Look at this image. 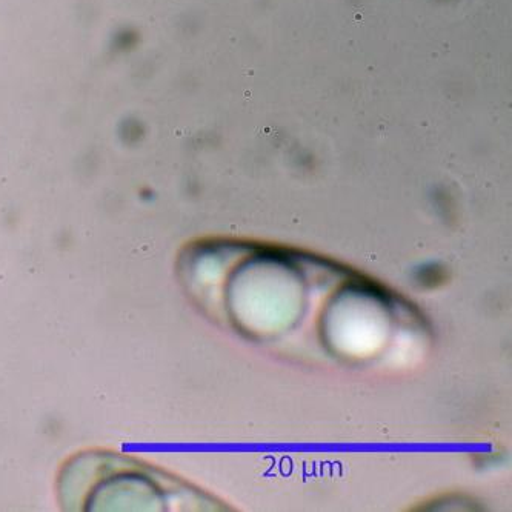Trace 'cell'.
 Segmentation results:
<instances>
[{
    "instance_id": "6da1fadb",
    "label": "cell",
    "mask_w": 512,
    "mask_h": 512,
    "mask_svg": "<svg viewBox=\"0 0 512 512\" xmlns=\"http://www.w3.org/2000/svg\"><path fill=\"white\" fill-rule=\"evenodd\" d=\"M160 477L150 466L120 454L87 451L62 469V506L76 511H153L160 509Z\"/></svg>"
}]
</instances>
